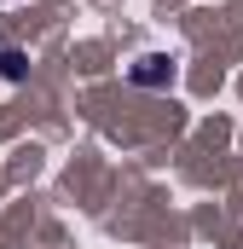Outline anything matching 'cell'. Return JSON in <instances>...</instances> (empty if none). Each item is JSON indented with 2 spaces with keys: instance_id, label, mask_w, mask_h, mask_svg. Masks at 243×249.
<instances>
[{
  "instance_id": "1",
  "label": "cell",
  "mask_w": 243,
  "mask_h": 249,
  "mask_svg": "<svg viewBox=\"0 0 243 249\" xmlns=\"http://www.w3.org/2000/svg\"><path fill=\"white\" fill-rule=\"evenodd\" d=\"M139 87H168L174 81V58H162V53H145V58H133V70H127Z\"/></svg>"
},
{
  "instance_id": "2",
  "label": "cell",
  "mask_w": 243,
  "mask_h": 249,
  "mask_svg": "<svg viewBox=\"0 0 243 249\" xmlns=\"http://www.w3.org/2000/svg\"><path fill=\"white\" fill-rule=\"evenodd\" d=\"M0 75H6V81H17V75H23V53H17V47H6V53H0Z\"/></svg>"
}]
</instances>
